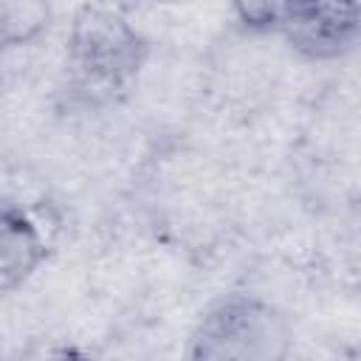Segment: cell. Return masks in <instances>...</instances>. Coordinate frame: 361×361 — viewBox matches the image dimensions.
Here are the masks:
<instances>
[{"instance_id": "6da1fadb", "label": "cell", "mask_w": 361, "mask_h": 361, "mask_svg": "<svg viewBox=\"0 0 361 361\" xmlns=\"http://www.w3.org/2000/svg\"><path fill=\"white\" fill-rule=\"evenodd\" d=\"M149 59V39L110 6H82L71 23L59 76V104L96 113L121 104Z\"/></svg>"}, {"instance_id": "7a4b0ae2", "label": "cell", "mask_w": 361, "mask_h": 361, "mask_svg": "<svg viewBox=\"0 0 361 361\" xmlns=\"http://www.w3.org/2000/svg\"><path fill=\"white\" fill-rule=\"evenodd\" d=\"M293 324L282 307L257 293L212 302L189 338V361H288Z\"/></svg>"}, {"instance_id": "3957f363", "label": "cell", "mask_w": 361, "mask_h": 361, "mask_svg": "<svg viewBox=\"0 0 361 361\" xmlns=\"http://www.w3.org/2000/svg\"><path fill=\"white\" fill-rule=\"evenodd\" d=\"M274 34L307 62H336L361 37L358 3H279Z\"/></svg>"}, {"instance_id": "277c9868", "label": "cell", "mask_w": 361, "mask_h": 361, "mask_svg": "<svg viewBox=\"0 0 361 361\" xmlns=\"http://www.w3.org/2000/svg\"><path fill=\"white\" fill-rule=\"evenodd\" d=\"M48 257V243L28 212L0 203V296L20 290Z\"/></svg>"}, {"instance_id": "5b68a950", "label": "cell", "mask_w": 361, "mask_h": 361, "mask_svg": "<svg viewBox=\"0 0 361 361\" xmlns=\"http://www.w3.org/2000/svg\"><path fill=\"white\" fill-rule=\"evenodd\" d=\"M51 23V6L28 0H0V51L37 39Z\"/></svg>"}, {"instance_id": "8992f818", "label": "cell", "mask_w": 361, "mask_h": 361, "mask_svg": "<svg viewBox=\"0 0 361 361\" xmlns=\"http://www.w3.org/2000/svg\"><path fill=\"white\" fill-rule=\"evenodd\" d=\"M237 23L245 31L254 34H274L276 25V14H279V3H237L234 6Z\"/></svg>"}, {"instance_id": "52a82bcc", "label": "cell", "mask_w": 361, "mask_h": 361, "mask_svg": "<svg viewBox=\"0 0 361 361\" xmlns=\"http://www.w3.org/2000/svg\"><path fill=\"white\" fill-rule=\"evenodd\" d=\"M48 361H93V355H87V353L79 350V347H62V350H56Z\"/></svg>"}]
</instances>
